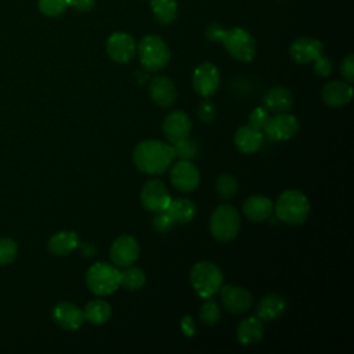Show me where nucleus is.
<instances>
[{
	"label": "nucleus",
	"instance_id": "1",
	"mask_svg": "<svg viewBox=\"0 0 354 354\" xmlns=\"http://www.w3.org/2000/svg\"><path fill=\"white\" fill-rule=\"evenodd\" d=\"M133 163L136 167L151 176L165 173L176 159L174 148L160 140H145L133 149Z\"/></svg>",
	"mask_w": 354,
	"mask_h": 354
},
{
	"label": "nucleus",
	"instance_id": "2",
	"mask_svg": "<svg viewBox=\"0 0 354 354\" xmlns=\"http://www.w3.org/2000/svg\"><path fill=\"white\" fill-rule=\"evenodd\" d=\"M274 213L285 224H303L310 214L308 198L299 189H286L274 203Z\"/></svg>",
	"mask_w": 354,
	"mask_h": 354
},
{
	"label": "nucleus",
	"instance_id": "3",
	"mask_svg": "<svg viewBox=\"0 0 354 354\" xmlns=\"http://www.w3.org/2000/svg\"><path fill=\"white\" fill-rule=\"evenodd\" d=\"M189 281L199 297L209 299L218 293L223 286L224 277L221 268L216 263L202 260L192 266L189 271Z\"/></svg>",
	"mask_w": 354,
	"mask_h": 354
},
{
	"label": "nucleus",
	"instance_id": "4",
	"mask_svg": "<svg viewBox=\"0 0 354 354\" xmlns=\"http://www.w3.org/2000/svg\"><path fill=\"white\" fill-rule=\"evenodd\" d=\"M209 230L212 236L218 242H230L236 238L241 230V214L228 203L217 206L210 214Z\"/></svg>",
	"mask_w": 354,
	"mask_h": 354
},
{
	"label": "nucleus",
	"instance_id": "5",
	"mask_svg": "<svg viewBox=\"0 0 354 354\" xmlns=\"http://www.w3.org/2000/svg\"><path fill=\"white\" fill-rule=\"evenodd\" d=\"M86 285L97 296H108L120 286L119 267L105 261L94 263L86 272Z\"/></svg>",
	"mask_w": 354,
	"mask_h": 354
},
{
	"label": "nucleus",
	"instance_id": "6",
	"mask_svg": "<svg viewBox=\"0 0 354 354\" xmlns=\"http://www.w3.org/2000/svg\"><path fill=\"white\" fill-rule=\"evenodd\" d=\"M140 62L148 72H158L163 69L170 61V50L167 44L156 35H147L138 44Z\"/></svg>",
	"mask_w": 354,
	"mask_h": 354
},
{
	"label": "nucleus",
	"instance_id": "7",
	"mask_svg": "<svg viewBox=\"0 0 354 354\" xmlns=\"http://www.w3.org/2000/svg\"><path fill=\"white\" fill-rule=\"evenodd\" d=\"M221 43L227 53L239 62H249L256 54V41L243 28L225 29Z\"/></svg>",
	"mask_w": 354,
	"mask_h": 354
},
{
	"label": "nucleus",
	"instance_id": "8",
	"mask_svg": "<svg viewBox=\"0 0 354 354\" xmlns=\"http://www.w3.org/2000/svg\"><path fill=\"white\" fill-rule=\"evenodd\" d=\"M140 201L144 209H147L148 212L158 213L167 209L171 196L166 184L162 180L152 178L142 185L140 192Z\"/></svg>",
	"mask_w": 354,
	"mask_h": 354
},
{
	"label": "nucleus",
	"instance_id": "9",
	"mask_svg": "<svg viewBox=\"0 0 354 354\" xmlns=\"http://www.w3.org/2000/svg\"><path fill=\"white\" fill-rule=\"evenodd\" d=\"M299 119L288 112H279L270 118L263 134L272 141H288L299 131Z\"/></svg>",
	"mask_w": 354,
	"mask_h": 354
},
{
	"label": "nucleus",
	"instance_id": "10",
	"mask_svg": "<svg viewBox=\"0 0 354 354\" xmlns=\"http://www.w3.org/2000/svg\"><path fill=\"white\" fill-rule=\"evenodd\" d=\"M220 86L218 68L212 62H202L192 73V87L201 97H212Z\"/></svg>",
	"mask_w": 354,
	"mask_h": 354
},
{
	"label": "nucleus",
	"instance_id": "11",
	"mask_svg": "<svg viewBox=\"0 0 354 354\" xmlns=\"http://www.w3.org/2000/svg\"><path fill=\"white\" fill-rule=\"evenodd\" d=\"M140 256V245L137 239L131 235L118 236L109 249V257L116 267H129L136 263Z\"/></svg>",
	"mask_w": 354,
	"mask_h": 354
},
{
	"label": "nucleus",
	"instance_id": "12",
	"mask_svg": "<svg viewBox=\"0 0 354 354\" xmlns=\"http://www.w3.org/2000/svg\"><path fill=\"white\" fill-rule=\"evenodd\" d=\"M170 181L174 188L183 192H191L198 188L201 183V174L198 167L191 160H178L171 163Z\"/></svg>",
	"mask_w": 354,
	"mask_h": 354
},
{
	"label": "nucleus",
	"instance_id": "13",
	"mask_svg": "<svg viewBox=\"0 0 354 354\" xmlns=\"http://www.w3.org/2000/svg\"><path fill=\"white\" fill-rule=\"evenodd\" d=\"M223 307L232 314H243L252 308L253 297L250 292L238 285H223L218 290Z\"/></svg>",
	"mask_w": 354,
	"mask_h": 354
},
{
	"label": "nucleus",
	"instance_id": "14",
	"mask_svg": "<svg viewBox=\"0 0 354 354\" xmlns=\"http://www.w3.org/2000/svg\"><path fill=\"white\" fill-rule=\"evenodd\" d=\"M134 39L124 32H116L106 40V53L109 58L118 64H127L136 54Z\"/></svg>",
	"mask_w": 354,
	"mask_h": 354
},
{
	"label": "nucleus",
	"instance_id": "15",
	"mask_svg": "<svg viewBox=\"0 0 354 354\" xmlns=\"http://www.w3.org/2000/svg\"><path fill=\"white\" fill-rule=\"evenodd\" d=\"M191 129H192V123L189 116L180 109L170 112L165 118L162 124L163 134L171 144L188 137Z\"/></svg>",
	"mask_w": 354,
	"mask_h": 354
},
{
	"label": "nucleus",
	"instance_id": "16",
	"mask_svg": "<svg viewBox=\"0 0 354 354\" xmlns=\"http://www.w3.org/2000/svg\"><path fill=\"white\" fill-rule=\"evenodd\" d=\"M54 322L65 330H76L84 322L83 310L73 303L59 301L53 308Z\"/></svg>",
	"mask_w": 354,
	"mask_h": 354
},
{
	"label": "nucleus",
	"instance_id": "17",
	"mask_svg": "<svg viewBox=\"0 0 354 354\" xmlns=\"http://www.w3.org/2000/svg\"><path fill=\"white\" fill-rule=\"evenodd\" d=\"M289 54L292 59L297 64H310L324 54V46L317 39L299 37L292 41L289 47Z\"/></svg>",
	"mask_w": 354,
	"mask_h": 354
},
{
	"label": "nucleus",
	"instance_id": "18",
	"mask_svg": "<svg viewBox=\"0 0 354 354\" xmlns=\"http://www.w3.org/2000/svg\"><path fill=\"white\" fill-rule=\"evenodd\" d=\"M149 94L152 101L162 108L171 106L177 100V88L173 80H170L167 76H163V75H159L151 79Z\"/></svg>",
	"mask_w": 354,
	"mask_h": 354
},
{
	"label": "nucleus",
	"instance_id": "19",
	"mask_svg": "<svg viewBox=\"0 0 354 354\" xmlns=\"http://www.w3.org/2000/svg\"><path fill=\"white\" fill-rule=\"evenodd\" d=\"M322 101L330 108H340L347 105L353 98L351 83L346 80L328 82L321 91Z\"/></svg>",
	"mask_w": 354,
	"mask_h": 354
},
{
	"label": "nucleus",
	"instance_id": "20",
	"mask_svg": "<svg viewBox=\"0 0 354 354\" xmlns=\"http://www.w3.org/2000/svg\"><path fill=\"white\" fill-rule=\"evenodd\" d=\"M242 213L250 221H266L274 213V202L264 195H250L242 203Z\"/></svg>",
	"mask_w": 354,
	"mask_h": 354
},
{
	"label": "nucleus",
	"instance_id": "21",
	"mask_svg": "<svg viewBox=\"0 0 354 354\" xmlns=\"http://www.w3.org/2000/svg\"><path fill=\"white\" fill-rule=\"evenodd\" d=\"M288 308V301L278 293H270L263 296L256 307V317L263 322H270L281 317Z\"/></svg>",
	"mask_w": 354,
	"mask_h": 354
},
{
	"label": "nucleus",
	"instance_id": "22",
	"mask_svg": "<svg viewBox=\"0 0 354 354\" xmlns=\"http://www.w3.org/2000/svg\"><path fill=\"white\" fill-rule=\"evenodd\" d=\"M234 144L242 153L250 155L257 152L263 144H264V134L263 131L246 124L241 126L235 136H234Z\"/></svg>",
	"mask_w": 354,
	"mask_h": 354
},
{
	"label": "nucleus",
	"instance_id": "23",
	"mask_svg": "<svg viewBox=\"0 0 354 354\" xmlns=\"http://www.w3.org/2000/svg\"><path fill=\"white\" fill-rule=\"evenodd\" d=\"M293 105V94L282 86L271 87L263 97V106L270 112H288Z\"/></svg>",
	"mask_w": 354,
	"mask_h": 354
},
{
	"label": "nucleus",
	"instance_id": "24",
	"mask_svg": "<svg viewBox=\"0 0 354 354\" xmlns=\"http://www.w3.org/2000/svg\"><path fill=\"white\" fill-rule=\"evenodd\" d=\"M264 325L259 317H248L242 319L236 328V339L241 344H256L263 339Z\"/></svg>",
	"mask_w": 354,
	"mask_h": 354
},
{
	"label": "nucleus",
	"instance_id": "25",
	"mask_svg": "<svg viewBox=\"0 0 354 354\" xmlns=\"http://www.w3.org/2000/svg\"><path fill=\"white\" fill-rule=\"evenodd\" d=\"M79 245L80 239L75 231H58L48 239L47 248L55 256H66L76 250Z\"/></svg>",
	"mask_w": 354,
	"mask_h": 354
},
{
	"label": "nucleus",
	"instance_id": "26",
	"mask_svg": "<svg viewBox=\"0 0 354 354\" xmlns=\"http://www.w3.org/2000/svg\"><path fill=\"white\" fill-rule=\"evenodd\" d=\"M166 212L174 224H187L196 216V206L187 198H177L170 201Z\"/></svg>",
	"mask_w": 354,
	"mask_h": 354
},
{
	"label": "nucleus",
	"instance_id": "27",
	"mask_svg": "<svg viewBox=\"0 0 354 354\" xmlns=\"http://www.w3.org/2000/svg\"><path fill=\"white\" fill-rule=\"evenodd\" d=\"M112 314V307L108 301L102 299H95L91 300L86 304L83 308V315L84 321L93 324V325H102L105 324Z\"/></svg>",
	"mask_w": 354,
	"mask_h": 354
},
{
	"label": "nucleus",
	"instance_id": "28",
	"mask_svg": "<svg viewBox=\"0 0 354 354\" xmlns=\"http://www.w3.org/2000/svg\"><path fill=\"white\" fill-rule=\"evenodd\" d=\"M151 10L153 17L163 25L171 24L177 17L176 0H151Z\"/></svg>",
	"mask_w": 354,
	"mask_h": 354
},
{
	"label": "nucleus",
	"instance_id": "29",
	"mask_svg": "<svg viewBox=\"0 0 354 354\" xmlns=\"http://www.w3.org/2000/svg\"><path fill=\"white\" fill-rule=\"evenodd\" d=\"M145 281H147V275L138 267L129 266V267H124L123 271H120V285L127 290L141 289Z\"/></svg>",
	"mask_w": 354,
	"mask_h": 354
},
{
	"label": "nucleus",
	"instance_id": "30",
	"mask_svg": "<svg viewBox=\"0 0 354 354\" xmlns=\"http://www.w3.org/2000/svg\"><path fill=\"white\" fill-rule=\"evenodd\" d=\"M214 187H216L217 195L221 199L230 201L238 192V180L235 178V176H232L230 173H223L216 178Z\"/></svg>",
	"mask_w": 354,
	"mask_h": 354
},
{
	"label": "nucleus",
	"instance_id": "31",
	"mask_svg": "<svg viewBox=\"0 0 354 354\" xmlns=\"http://www.w3.org/2000/svg\"><path fill=\"white\" fill-rule=\"evenodd\" d=\"M220 317H221V310H220L218 303L216 300H213L212 297L205 299V303L199 308L201 322L207 326H212L220 321Z\"/></svg>",
	"mask_w": 354,
	"mask_h": 354
},
{
	"label": "nucleus",
	"instance_id": "32",
	"mask_svg": "<svg viewBox=\"0 0 354 354\" xmlns=\"http://www.w3.org/2000/svg\"><path fill=\"white\" fill-rule=\"evenodd\" d=\"M173 148H174L176 158H178L181 160H192L199 152L198 142L189 137H185V138L174 142Z\"/></svg>",
	"mask_w": 354,
	"mask_h": 354
},
{
	"label": "nucleus",
	"instance_id": "33",
	"mask_svg": "<svg viewBox=\"0 0 354 354\" xmlns=\"http://www.w3.org/2000/svg\"><path fill=\"white\" fill-rule=\"evenodd\" d=\"M37 6L41 14L47 17H58L66 10L68 0H37Z\"/></svg>",
	"mask_w": 354,
	"mask_h": 354
},
{
	"label": "nucleus",
	"instance_id": "34",
	"mask_svg": "<svg viewBox=\"0 0 354 354\" xmlns=\"http://www.w3.org/2000/svg\"><path fill=\"white\" fill-rule=\"evenodd\" d=\"M18 246L15 241L10 238H0V266H7L12 263L17 257Z\"/></svg>",
	"mask_w": 354,
	"mask_h": 354
},
{
	"label": "nucleus",
	"instance_id": "35",
	"mask_svg": "<svg viewBox=\"0 0 354 354\" xmlns=\"http://www.w3.org/2000/svg\"><path fill=\"white\" fill-rule=\"evenodd\" d=\"M270 119V111L266 106H256L249 115V126L263 131Z\"/></svg>",
	"mask_w": 354,
	"mask_h": 354
},
{
	"label": "nucleus",
	"instance_id": "36",
	"mask_svg": "<svg viewBox=\"0 0 354 354\" xmlns=\"http://www.w3.org/2000/svg\"><path fill=\"white\" fill-rule=\"evenodd\" d=\"M173 225H174V221L171 220V217L167 214L166 210L155 213V217L152 220V227L156 232L166 234L173 228Z\"/></svg>",
	"mask_w": 354,
	"mask_h": 354
},
{
	"label": "nucleus",
	"instance_id": "37",
	"mask_svg": "<svg viewBox=\"0 0 354 354\" xmlns=\"http://www.w3.org/2000/svg\"><path fill=\"white\" fill-rule=\"evenodd\" d=\"M314 72L318 75V76H321V77H328L330 73H332V71H333V62H332V59L330 58H328V57H325L324 54L321 55V57H318L314 62Z\"/></svg>",
	"mask_w": 354,
	"mask_h": 354
},
{
	"label": "nucleus",
	"instance_id": "38",
	"mask_svg": "<svg viewBox=\"0 0 354 354\" xmlns=\"http://www.w3.org/2000/svg\"><path fill=\"white\" fill-rule=\"evenodd\" d=\"M340 75L347 83L354 82V55L348 54L340 64Z\"/></svg>",
	"mask_w": 354,
	"mask_h": 354
},
{
	"label": "nucleus",
	"instance_id": "39",
	"mask_svg": "<svg viewBox=\"0 0 354 354\" xmlns=\"http://www.w3.org/2000/svg\"><path fill=\"white\" fill-rule=\"evenodd\" d=\"M216 116V106L210 101H203L198 106V118L203 123H210Z\"/></svg>",
	"mask_w": 354,
	"mask_h": 354
},
{
	"label": "nucleus",
	"instance_id": "40",
	"mask_svg": "<svg viewBox=\"0 0 354 354\" xmlns=\"http://www.w3.org/2000/svg\"><path fill=\"white\" fill-rule=\"evenodd\" d=\"M224 33H225V29L221 25H217V24L209 25L207 29H206V36L212 41H221Z\"/></svg>",
	"mask_w": 354,
	"mask_h": 354
},
{
	"label": "nucleus",
	"instance_id": "41",
	"mask_svg": "<svg viewBox=\"0 0 354 354\" xmlns=\"http://www.w3.org/2000/svg\"><path fill=\"white\" fill-rule=\"evenodd\" d=\"M180 326H181V330H183L184 336L192 337L195 335V322H194L191 315H184L180 321Z\"/></svg>",
	"mask_w": 354,
	"mask_h": 354
},
{
	"label": "nucleus",
	"instance_id": "42",
	"mask_svg": "<svg viewBox=\"0 0 354 354\" xmlns=\"http://www.w3.org/2000/svg\"><path fill=\"white\" fill-rule=\"evenodd\" d=\"M68 6L79 12H86L93 8L94 0H68Z\"/></svg>",
	"mask_w": 354,
	"mask_h": 354
},
{
	"label": "nucleus",
	"instance_id": "43",
	"mask_svg": "<svg viewBox=\"0 0 354 354\" xmlns=\"http://www.w3.org/2000/svg\"><path fill=\"white\" fill-rule=\"evenodd\" d=\"M80 249H82V253L86 256V257H91L95 254V246L90 242H86V243H82L79 245Z\"/></svg>",
	"mask_w": 354,
	"mask_h": 354
}]
</instances>
